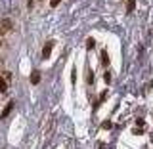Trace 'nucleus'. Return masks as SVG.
<instances>
[{
    "label": "nucleus",
    "instance_id": "1",
    "mask_svg": "<svg viewBox=\"0 0 153 149\" xmlns=\"http://www.w3.org/2000/svg\"><path fill=\"white\" fill-rule=\"evenodd\" d=\"M52 46H54V44H52V42H48V44L42 48V57H44V59H48V57H50V54H52Z\"/></svg>",
    "mask_w": 153,
    "mask_h": 149
},
{
    "label": "nucleus",
    "instance_id": "2",
    "mask_svg": "<svg viewBox=\"0 0 153 149\" xmlns=\"http://www.w3.org/2000/svg\"><path fill=\"white\" fill-rule=\"evenodd\" d=\"M12 109H13V102H10V103L6 105V109L2 111V115H0V119H6L8 115H10V111H12Z\"/></svg>",
    "mask_w": 153,
    "mask_h": 149
},
{
    "label": "nucleus",
    "instance_id": "3",
    "mask_svg": "<svg viewBox=\"0 0 153 149\" xmlns=\"http://www.w3.org/2000/svg\"><path fill=\"white\" fill-rule=\"evenodd\" d=\"M0 27H2V31H10V29H12V21H10V19H2V21H0Z\"/></svg>",
    "mask_w": 153,
    "mask_h": 149
},
{
    "label": "nucleus",
    "instance_id": "4",
    "mask_svg": "<svg viewBox=\"0 0 153 149\" xmlns=\"http://www.w3.org/2000/svg\"><path fill=\"white\" fill-rule=\"evenodd\" d=\"M102 65H105V67L109 65V54H107V50H102Z\"/></svg>",
    "mask_w": 153,
    "mask_h": 149
},
{
    "label": "nucleus",
    "instance_id": "5",
    "mask_svg": "<svg viewBox=\"0 0 153 149\" xmlns=\"http://www.w3.org/2000/svg\"><path fill=\"white\" fill-rule=\"evenodd\" d=\"M134 8H136V0H126V12L132 13Z\"/></svg>",
    "mask_w": 153,
    "mask_h": 149
},
{
    "label": "nucleus",
    "instance_id": "6",
    "mask_svg": "<svg viewBox=\"0 0 153 149\" xmlns=\"http://www.w3.org/2000/svg\"><path fill=\"white\" fill-rule=\"evenodd\" d=\"M38 82H40V73L35 71V73L31 75V84H38Z\"/></svg>",
    "mask_w": 153,
    "mask_h": 149
},
{
    "label": "nucleus",
    "instance_id": "7",
    "mask_svg": "<svg viewBox=\"0 0 153 149\" xmlns=\"http://www.w3.org/2000/svg\"><path fill=\"white\" fill-rule=\"evenodd\" d=\"M8 92V80L6 79H0V94Z\"/></svg>",
    "mask_w": 153,
    "mask_h": 149
},
{
    "label": "nucleus",
    "instance_id": "8",
    "mask_svg": "<svg viewBox=\"0 0 153 149\" xmlns=\"http://www.w3.org/2000/svg\"><path fill=\"white\" fill-rule=\"evenodd\" d=\"M94 46H96V40L94 38H88V40H86V48H88V50H94Z\"/></svg>",
    "mask_w": 153,
    "mask_h": 149
},
{
    "label": "nucleus",
    "instance_id": "9",
    "mask_svg": "<svg viewBox=\"0 0 153 149\" xmlns=\"http://www.w3.org/2000/svg\"><path fill=\"white\" fill-rule=\"evenodd\" d=\"M103 80H105V84L111 82V73H109V71H105V73H103Z\"/></svg>",
    "mask_w": 153,
    "mask_h": 149
},
{
    "label": "nucleus",
    "instance_id": "10",
    "mask_svg": "<svg viewBox=\"0 0 153 149\" xmlns=\"http://www.w3.org/2000/svg\"><path fill=\"white\" fill-rule=\"evenodd\" d=\"M111 126H113V124H111V122H109V121H107V122H103V124H102V128H107V130H109V128H111Z\"/></svg>",
    "mask_w": 153,
    "mask_h": 149
},
{
    "label": "nucleus",
    "instance_id": "11",
    "mask_svg": "<svg viewBox=\"0 0 153 149\" xmlns=\"http://www.w3.org/2000/svg\"><path fill=\"white\" fill-rule=\"evenodd\" d=\"M59 2H61V0H50V4H52V6H54V8H56V6H57V4H59Z\"/></svg>",
    "mask_w": 153,
    "mask_h": 149
}]
</instances>
